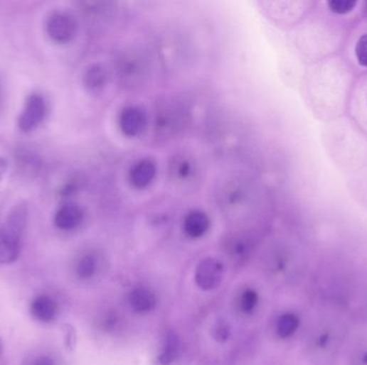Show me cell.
Segmentation results:
<instances>
[{
    "instance_id": "1",
    "label": "cell",
    "mask_w": 367,
    "mask_h": 365,
    "mask_svg": "<svg viewBox=\"0 0 367 365\" xmlns=\"http://www.w3.org/2000/svg\"><path fill=\"white\" fill-rule=\"evenodd\" d=\"M28 209L26 204L12 209L3 227H0V263L10 265L20 256L22 236L26 227Z\"/></svg>"
},
{
    "instance_id": "2",
    "label": "cell",
    "mask_w": 367,
    "mask_h": 365,
    "mask_svg": "<svg viewBox=\"0 0 367 365\" xmlns=\"http://www.w3.org/2000/svg\"><path fill=\"white\" fill-rule=\"evenodd\" d=\"M46 31L56 43H68L77 36L78 22L68 12H53L46 21Z\"/></svg>"
},
{
    "instance_id": "3",
    "label": "cell",
    "mask_w": 367,
    "mask_h": 365,
    "mask_svg": "<svg viewBox=\"0 0 367 365\" xmlns=\"http://www.w3.org/2000/svg\"><path fill=\"white\" fill-rule=\"evenodd\" d=\"M48 114V103L43 96L33 94L26 99L24 109L18 119V128L23 132H31L37 128Z\"/></svg>"
},
{
    "instance_id": "4",
    "label": "cell",
    "mask_w": 367,
    "mask_h": 365,
    "mask_svg": "<svg viewBox=\"0 0 367 365\" xmlns=\"http://www.w3.org/2000/svg\"><path fill=\"white\" fill-rule=\"evenodd\" d=\"M118 126L125 136H140L149 126V116L143 107L128 105L120 111Z\"/></svg>"
},
{
    "instance_id": "5",
    "label": "cell",
    "mask_w": 367,
    "mask_h": 365,
    "mask_svg": "<svg viewBox=\"0 0 367 365\" xmlns=\"http://www.w3.org/2000/svg\"><path fill=\"white\" fill-rule=\"evenodd\" d=\"M223 273L225 267L223 263L214 257H208L198 263L196 268V283L203 290H213L220 285Z\"/></svg>"
},
{
    "instance_id": "6",
    "label": "cell",
    "mask_w": 367,
    "mask_h": 365,
    "mask_svg": "<svg viewBox=\"0 0 367 365\" xmlns=\"http://www.w3.org/2000/svg\"><path fill=\"white\" fill-rule=\"evenodd\" d=\"M145 65L137 54H124L116 61L115 72L122 84L136 85L144 77Z\"/></svg>"
},
{
    "instance_id": "7",
    "label": "cell",
    "mask_w": 367,
    "mask_h": 365,
    "mask_svg": "<svg viewBox=\"0 0 367 365\" xmlns=\"http://www.w3.org/2000/svg\"><path fill=\"white\" fill-rule=\"evenodd\" d=\"M155 122L157 131L166 135L172 134L183 126V111L175 102L166 101L156 113Z\"/></svg>"
},
{
    "instance_id": "8",
    "label": "cell",
    "mask_w": 367,
    "mask_h": 365,
    "mask_svg": "<svg viewBox=\"0 0 367 365\" xmlns=\"http://www.w3.org/2000/svg\"><path fill=\"white\" fill-rule=\"evenodd\" d=\"M157 176V165L151 158H143L130 168L128 178L132 187L138 190L147 189Z\"/></svg>"
},
{
    "instance_id": "9",
    "label": "cell",
    "mask_w": 367,
    "mask_h": 365,
    "mask_svg": "<svg viewBox=\"0 0 367 365\" xmlns=\"http://www.w3.org/2000/svg\"><path fill=\"white\" fill-rule=\"evenodd\" d=\"M84 211L79 205L67 202L61 205L55 213L54 223L61 231H73L82 224Z\"/></svg>"
},
{
    "instance_id": "10",
    "label": "cell",
    "mask_w": 367,
    "mask_h": 365,
    "mask_svg": "<svg viewBox=\"0 0 367 365\" xmlns=\"http://www.w3.org/2000/svg\"><path fill=\"white\" fill-rule=\"evenodd\" d=\"M197 173V165L191 156L177 153L169 164V177L175 182L184 183L191 181Z\"/></svg>"
},
{
    "instance_id": "11",
    "label": "cell",
    "mask_w": 367,
    "mask_h": 365,
    "mask_svg": "<svg viewBox=\"0 0 367 365\" xmlns=\"http://www.w3.org/2000/svg\"><path fill=\"white\" fill-rule=\"evenodd\" d=\"M111 70L103 63H92L86 69L83 84L90 92H99L107 87L111 81Z\"/></svg>"
},
{
    "instance_id": "12",
    "label": "cell",
    "mask_w": 367,
    "mask_h": 365,
    "mask_svg": "<svg viewBox=\"0 0 367 365\" xmlns=\"http://www.w3.org/2000/svg\"><path fill=\"white\" fill-rule=\"evenodd\" d=\"M211 227V220L204 211L191 210L185 215L183 221V229L193 239H198L208 233Z\"/></svg>"
},
{
    "instance_id": "13",
    "label": "cell",
    "mask_w": 367,
    "mask_h": 365,
    "mask_svg": "<svg viewBox=\"0 0 367 365\" xmlns=\"http://www.w3.org/2000/svg\"><path fill=\"white\" fill-rule=\"evenodd\" d=\"M130 307L137 313H149L157 305L155 294L145 287H137L129 294Z\"/></svg>"
},
{
    "instance_id": "14",
    "label": "cell",
    "mask_w": 367,
    "mask_h": 365,
    "mask_svg": "<svg viewBox=\"0 0 367 365\" xmlns=\"http://www.w3.org/2000/svg\"><path fill=\"white\" fill-rule=\"evenodd\" d=\"M31 311L33 317L39 322H50L56 316L57 305L50 297L40 296L31 303Z\"/></svg>"
},
{
    "instance_id": "15",
    "label": "cell",
    "mask_w": 367,
    "mask_h": 365,
    "mask_svg": "<svg viewBox=\"0 0 367 365\" xmlns=\"http://www.w3.org/2000/svg\"><path fill=\"white\" fill-rule=\"evenodd\" d=\"M181 350V343L179 337L173 331H169L162 342L159 354H158V362L161 365H170L176 360Z\"/></svg>"
},
{
    "instance_id": "16",
    "label": "cell",
    "mask_w": 367,
    "mask_h": 365,
    "mask_svg": "<svg viewBox=\"0 0 367 365\" xmlns=\"http://www.w3.org/2000/svg\"><path fill=\"white\" fill-rule=\"evenodd\" d=\"M299 320L295 314L286 313L280 316L277 322V334L282 339H288L299 328Z\"/></svg>"
},
{
    "instance_id": "17",
    "label": "cell",
    "mask_w": 367,
    "mask_h": 365,
    "mask_svg": "<svg viewBox=\"0 0 367 365\" xmlns=\"http://www.w3.org/2000/svg\"><path fill=\"white\" fill-rule=\"evenodd\" d=\"M96 259L92 255H85L80 259L77 266L78 276L81 278H90L96 272Z\"/></svg>"
},
{
    "instance_id": "18",
    "label": "cell",
    "mask_w": 367,
    "mask_h": 365,
    "mask_svg": "<svg viewBox=\"0 0 367 365\" xmlns=\"http://www.w3.org/2000/svg\"><path fill=\"white\" fill-rule=\"evenodd\" d=\"M258 294L254 289H245L240 295V307L245 313H252L258 305Z\"/></svg>"
},
{
    "instance_id": "19",
    "label": "cell",
    "mask_w": 367,
    "mask_h": 365,
    "mask_svg": "<svg viewBox=\"0 0 367 365\" xmlns=\"http://www.w3.org/2000/svg\"><path fill=\"white\" fill-rule=\"evenodd\" d=\"M356 1L354 0H330L328 1V7L331 11L336 14H347L353 11Z\"/></svg>"
},
{
    "instance_id": "20",
    "label": "cell",
    "mask_w": 367,
    "mask_h": 365,
    "mask_svg": "<svg viewBox=\"0 0 367 365\" xmlns=\"http://www.w3.org/2000/svg\"><path fill=\"white\" fill-rule=\"evenodd\" d=\"M356 60L361 67H367V33L361 36L356 41Z\"/></svg>"
},
{
    "instance_id": "21",
    "label": "cell",
    "mask_w": 367,
    "mask_h": 365,
    "mask_svg": "<svg viewBox=\"0 0 367 365\" xmlns=\"http://www.w3.org/2000/svg\"><path fill=\"white\" fill-rule=\"evenodd\" d=\"M230 328L228 324L223 322H217L214 328V337L216 341L225 342L229 339Z\"/></svg>"
},
{
    "instance_id": "22",
    "label": "cell",
    "mask_w": 367,
    "mask_h": 365,
    "mask_svg": "<svg viewBox=\"0 0 367 365\" xmlns=\"http://www.w3.org/2000/svg\"><path fill=\"white\" fill-rule=\"evenodd\" d=\"M78 190H79V185L71 181V182H67L64 187H61L60 191H59V195L63 198H68L70 196L75 195Z\"/></svg>"
},
{
    "instance_id": "23",
    "label": "cell",
    "mask_w": 367,
    "mask_h": 365,
    "mask_svg": "<svg viewBox=\"0 0 367 365\" xmlns=\"http://www.w3.org/2000/svg\"><path fill=\"white\" fill-rule=\"evenodd\" d=\"M33 365H54V362L50 356H40L33 363Z\"/></svg>"
},
{
    "instance_id": "24",
    "label": "cell",
    "mask_w": 367,
    "mask_h": 365,
    "mask_svg": "<svg viewBox=\"0 0 367 365\" xmlns=\"http://www.w3.org/2000/svg\"><path fill=\"white\" fill-rule=\"evenodd\" d=\"M8 163L4 158L0 157V181L3 180L6 172H7Z\"/></svg>"
},
{
    "instance_id": "25",
    "label": "cell",
    "mask_w": 367,
    "mask_h": 365,
    "mask_svg": "<svg viewBox=\"0 0 367 365\" xmlns=\"http://www.w3.org/2000/svg\"><path fill=\"white\" fill-rule=\"evenodd\" d=\"M0 354H1V344H0Z\"/></svg>"
},
{
    "instance_id": "26",
    "label": "cell",
    "mask_w": 367,
    "mask_h": 365,
    "mask_svg": "<svg viewBox=\"0 0 367 365\" xmlns=\"http://www.w3.org/2000/svg\"><path fill=\"white\" fill-rule=\"evenodd\" d=\"M366 100H367V98H366Z\"/></svg>"
}]
</instances>
